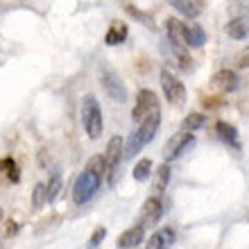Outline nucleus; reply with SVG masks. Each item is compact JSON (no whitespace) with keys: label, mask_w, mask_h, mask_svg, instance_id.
I'll return each instance as SVG.
<instances>
[{"label":"nucleus","mask_w":249,"mask_h":249,"mask_svg":"<svg viewBox=\"0 0 249 249\" xmlns=\"http://www.w3.org/2000/svg\"><path fill=\"white\" fill-rule=\"evenodd\" d=\"M105 238H107V229L105 227H98V229L93 231V236L89 238V249H98Z\"/></svg>","instance_id":"25"},{"label":"nucleus","mask_w":249,"mask_h":249,"mask_svg":"<svg viewBox=\"0 0 249 249\" xmlns=\"http://www.w3.org/2000/svg\"><path fill=\"white\" fill-rule=\"evenodd\" d=\"M46 202H48V186L46 184H36L34 190H32V209L39 211Z\"/></svg>","instance_id":"22"},{"label":"nucleus","mask_w":249,"mask_h":249,"mask_svg":"<svg viewBox=\"0 0 249 249\" xmlns=\"http://www.w3.org/2000/svg\"><path fill=\"white\" fill-rule=\"evenodd\" d=\"M123 138L113 136L109 143H107V152H105V161H107V181L109 186L118 184V172H120V163H123Z\"/></svg>","instance_id":"4"},{"label":"nucleus","mask_w":249,"mask_h":249,"mask_svg":"<svg viewBox=\"0 0 249 249\" xmlns=\"http://www.w3.org/2000/svg\"><path fill=\"white\" fill-rule=\"evenodd\" d=\"M175 229L172 227H163V229L154 231L150 238H147V243H145V249H170L175 245Z\"/></svg>","instance_id":"11"},{"label":"nucleus","mask_w":249,"mask_h":249,"mask_svg":"<svg viewBox=\"0 0 249 249\" xmlns=\"http://www.w3.org/2000/svg\"><path fill=\"white\" fill-rule=\"evenodd\" d=\"M163 217V202L159 197H150L145 199L143 209H141V227H154Z\"/></svg>","instance_id":"10"},{"label":"nucleus","mask_w":249,"mask_h":249,"mask_svg":"<svg viewBox=\"0 0 249 249\" xmlns=\"http://www.w3.org/2000/svg\"><path fill=\"white\" fill-rule=\"evenodd\" d=\"M236 66L238 68H249V46L245 50H240L236 57Z\"/></svg>","instance_id":"26"},{"label":"nucleus","mask_w":249,"mask_h":249,"mask_svg":"<svg viewBox=\"0 0 249 249\" xmlns=\"http://www.w3.org/2000/svg\"><path fill=\"white\" fill-rule=\"evenodd\" d=\"M227 34L231 39H245L249 34V20L247 18H233L227 23Z\"/></svg>","instance_id":"19"},{"label":"nucleus","mask_w":249,"mask_h":249,"mask_svg":"<svg viewBox=\"0 0 249 249\" xmlns=\"http://www.w3.org/2000/svg\"><path fill=\"white\" fill-rule=\"evenodd\" d=\"M18 231V222H14V220H9V222H5V236L9 238V236H14Z\"/></svg>","instance_id":"27"},{"label":"nucleus","mask_w":249,"mask_h":249,"mask_svg":"<svg viewBox=\"0 0 249 249\" xmlns=\"http://www.w3.org/2000/svg\"><path fill=\"white\" fill-rule=\"evenodd\" d=\"M161 89H163L165 98L168 102L175 107H184L186 105V98H188V93H186V86L179 82L175 75H172L168 68L161 71Z\"/></svg>","instance_id":"5"},{"label":"nucleus","mask_w":249,"mask_h":249,"mask_svg":"<svg viewBox=\"0 0 249 249\" xmlns=\"http://www.w3.org/2000/svg\"><path fill=\"white\" fill-rule=\"evenodd\" d=\"M165 32H168V41L170 43H175V46L179 48H188L186 46V32H188V25L186 23H181L179 18H168L165 20Z\"/></svg>","instance_id":"12"},{"label":"nucleus","mask_w":249,"mask_h":249,"mask_svg":"<svg viewBox=\"0 0 249 249\" xmlns=\"http://www.w3.org/2000/svg\"><path fill=\"white\" fill-rule=\"evenodd\" d=\"M193 145H195V134H188V131H179V134H175L163 147L165 163H170V161L179 159L184 152H188Z\"/></svg>","instance_id":"6"},{"label":"nucleus","mask_w":249,"mask_h":249,"mask_svg":"<svg viewBox=\"0 0 249 249\" xmlns=\"http://www.w3.org/2000/svg\"><path fill=\"white\" fill-rule=\"evenodd\" d=\"M204 123H206V116H204V113H190V116H186L184 118V123H181V131L193 134L195 129L204 127Z\"/></svg>","instance_id":"21"},{"label":"nucleus","mask_w":249,"mask_h":249,"mask_svg":"<svg viewBox=\"0 0 249 249\" xmlns=\"http://www.w3.org/2000/svg\"><path fill=\"white\" fill-rule=\"evenodd\" d=\"M100 84H102L105 93L113 100V102H124V100H127V89H124V84L120 82V77L113 71H102Z\"/></svg>","instance_id":"8"},{"label":"nucleus","mask_w":249,"mask_h":249,"mask_svg":"<svg viewBox=\"0 0 249 249\" xmlns=\"http://www.w3.org/2000/svg\"><path fill=\"white\" fill-rule=\"evenodd\" d=\"M170 5L188 18H197L204 12V2H199V0H172Z\"/></svg>","instance_id":"15"},{"label":"nucleus","mask_w":249,"mask_h":249,"mask_svg":"<svg viewBox=\"0 0 249 249\" xmlns=\"http://www.w3.org/2000/svg\"><path fill=\"white\" fill-rule=\"evenodd\" d=\"M159 124H161V111H154L152 116H147V118L141 123V127H138V129L129 136V143H127V150H124V159H134V157H136L138 152L143 150L145 145L154 138V134H157V129H159Z\"/></svg>","instance_id":"1"},{"label":"nucleus","mask_w":249,"mask_h":249,"mask_svg":"<svg viewBox=\"0 0 249 249\" xmlns=\"http://www.w3.org/2000/svg\"><path fill=\"white\" fill-rule=\"evenodd\" d=\"M168 181H170V165H168V163L157 165V170H154V181H152L157 197L161 195L165 188H168Z\"/></svg>","instance_id":"17"},{"label":"nucleus","mask_w":249,"mask_h":249,"mask_svg":"<svg viewBox=\"0 0 249 249\" xmlns=\"http://www.w3.org/2000/svg\"><path fill=\"white\" fill-rule=\"evenodd\" d=\"M247 12H249V5H247Z\"/></svg>","instance_id":"28"},{"label":"nucleus","mask_w":249,"mask_h":249,"mask_svg":"<svg viewBox=\"0 0 249 249\" xmlns=\"http://www.w3.org/2000/svg\"><path fill=\"white\" fill-rule=\"evenodd\" d=\"M211 89L215 93H222V95L233 93L238 89V75L233 71H229V68H222V71H217L211 77Z\"/></svg>","instance_id":"9"},{"label":"nucleus","mask_w":249,"mask_h":249,"mask_svg":"<svg viewBox=\"0 0 249 249\" xmlns=\"http://www.w3.org/2000/svg\"><path fill=\"white\" fill-rule=\"evenodd\" d=\"M124 39H127V25L123 20H113L105 34V43L107 46H120Z\"/></svg>","instance_id":"16"},{"label":"nucleus","mask_w":249,"mask_h":249,"mask_svg":"<svg viewBox=\"0 0 249 249\" xmlns=\"http://www.w3.org/2000/svg\"><path fill=\"white\" fill-rule=\"evenodd\" d=\"M82 123H84V129L89 134V138H100L102 136V129H105V123H102V109H100L95 95H86L84 102H82Z\"/></svg>","instance_id":"3"},{"label":"nucleus","mask_w":249,"mask_h":249,"mask_svg":"<svg viewBox=\"0 0 249 249\" xmlns=\"http://www.w3.org/2000/svg\"><path fill=\"white\" fill-rule=\"evenodd\" d=\"M59 190H61V177H59V175H54V177L50 179V184H48V204L57 199Z\"/></svg>","instance_id":"24"},{"label":"nucleus","mask_w":249,"mask_h":249,"mask_svg":"<svg viewBox=\"0 0 249 249\" xmlns=\"http://www.w3.org/2000/svg\"><path fill=\"white\" fill-rule=\"evenodd\" d=\"M143 238H145V229L141 224H136V227L127 229L124 233H120L116 245H118L120 249H131V247H138V243H143Z\"/></svg>","instance_id":"13"},{"label":"nucleus","mask_w":249,"mask_h":249,"mask_svg":"<svg viewBox=\"0 0 249 249\" xmlns=\"http://www.w3.org/2000/svg\"><path fill=\"white\" fill-rule=\"evenodd\" d=\"M154 111H159V100H157V93L150 91V89H143L138 91V98H136V105H134V111H131V118L136 123H143L147 116H152Z\"/></svg>","instance_id":"7"},{"label":"nucleus","mask_w":249,"mask_h":249,"mask_svg":"<svg viewBox=\"0 0 249 249\" xmlns=\"http://www.w3.org/2000/svg\"><path fill=\"white\" fill-rule=\"evenodd\" d=\"M100 186H102V177L95 175L93 170H89V168H84V170L77 175L75 184H72V202L79 204V206L86 204L95 193H98Z\"/></svg>","instance_id":"2"},{"label":"nucleus","mask_w":249,"mask_h":249,"mask_svg":"<svg viewBox=\"0 0 249 249\" xmlns=\"http://www.w3.org/2000/svg\"><path fill=\"white\" fill-rule=\"evenodd\" d=\"M215 131H217V136L222 138L227 145H231L233 150H240V141H238V129L233 127V124L229 123H224V120H217L215 123Z\"/></svg>","instance_id":"14"},{"label":"nucleus","mask_w":249,"mask_h":249,"mask_svg":"<svg viewBox=\"0 0 249 249\" xmlns=\"http://www.w3.org/2000/svg\"><path fill=\"white\" fill-rule=\"evenodd\" d=\"M204 43H206V32H204L199 25L190 23L188 32H186V46L188 48H202Z\"/></svg>","instance_id":"18"},{"label":"nucleus","mask_w":249,"mask_h":249,"mask_svg":"<svg viewBox=\"0 0 249 249\" xmlns=\"http://www.w3.org/2000/svg\"><path fill=\"white\" fill-rule=\"evenodd\" d=\"M150 172H152V161L150 159H141V161L134 165V172H131V175H134L136 181H145V179L150 177Z\"/></svg>","instance_id":"23"},{"label":"nucleus","mask_w":249,"mask_h":249,"mask_svg":"<svg viewBox=\"0 0 249 249\" xmlns=\"http://www.w3.org/2000/svg\"><path fill=\"white\" fill-rule=\"evenodd\" d=\"M0 170H2V175H5L12 184H18L20 181V170H18V163L14 161L12 157H5L0 159Z\"/></svg>","instance_id":"20"}]
</instances>
